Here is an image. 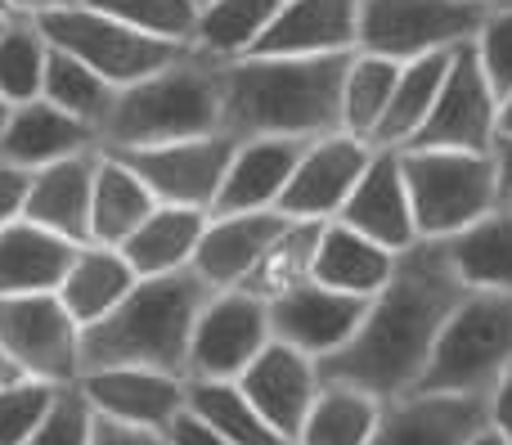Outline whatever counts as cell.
Returning a JSON list of instances; mask_svg holds the SVG:
<instances>
[{"label":"cell","mask_w":512,"mask_h":445,"mask_svg":"<svg viewBox=\"0 0 512 445\" xmlns=\"http://www.w3.org/2000/svg\"><path fill=\"white\" fill-rule=\"evenodd\" d=\"M463 297L468 288L450 270L445 248L418 239L396 257V270L369 302L355 338L328 360H319V383L351 387V392L373 396L378 405L409 396L423 378L445 320Z\"/></svg>","instance_id":"obj_1"},{"label":"cell","mask_w":512,"mask_h":445,"mask_svg":"<svg viewBox=\"0 0 512 445\" xmlns=\"http://www.w3.org/2000/svg\"><path fill=\"white\" fill-rule=\"evenodd\" d=\"M351 54L328 59L221 63L225 135L239 140H324L342 131V81Z\"/></svg>","instance_id":"obj_2"},{"label":"cell","mask_w":512,"mask_h":445,"mask_svg":"<svg viewBox=\"0 0 512 445\" xmlns=\"http://www.w3.org/2000/svg\"><path fill=\"white\" fill-rule=\"evenodd\" d=\"M212 288L194 275L140 279L108 320L81 329V374L90 369H158L185 378L189 338Z\"/></svg>","instance_id":"obj_3"},{"label":"cell","mask_w":512,"mask_h":445,"mask_svg":"<svg viewBox=\"0 0 512 445\" xmlns=\"http://www.w3.org/2000/svg\"><path fill=\"white\" fill-rule=\"evenodd\" d=\"M207 135H225L221 63L189 50L180 63L117 90L113 117L99 131V149L131 153L180 140H207Z\"/></svg>","instance_id":"obj_4"},{"label":"cell","mask_w":512,"mask_h":445,"mask_svg":"<svg viewBox=\"0 0 512 445\" xmlns=\"http://www.w3.org/2000/svg\"><path fill=\"white\" fill-rule=\"evenodd\" d=\"M400 176L414 207V230L423 243H445L504 207L499 171L490 153L400 149Z\"/></svg>","instance_id":"obj_5"},{"label":"cell","mask_w":512,"mask_h":445,"mask_svg":"<svg viewBox=\"0 0 512 445\" xmlns=\"http://www.w3.org/2000/svg\"><path fill=\"white\" fill-rule=\"evenodd\" d=\"M512 365V297L504 293H468L436 338L427 369L414 392L445 396H481L504 378Z\"/></svg>","instance_id":"obj_6"},{"label":"cell","mask_w":512,"mask_h":445,"mask_svg":"<svg viewBox=\"0 0 512 445\" xmlns=\"http://www.w3.org/2000/svg\"><path fill=\"white\" fill-rule=\"evenodd\" d=\"M490 9L495 5L486 0H360L355 54H373L405 68L427 54L472 45Z\"/></svg>","instance_id":"obj_7"},{"label":"cell","mask_w":512,"mask_h":445,"mask_svg":"<svg viewBox=\"0 0 512 445\" xmlns=\"http://www.w3.org/2000/svg\"><path fill=\"white\" fill-rule=\"evenodd\" d=\"M36 27H41V36H45L50 50L72 54V59L86 63L95 77H104L113 90L135 86V81L153 77V72L171 68V63H180L189 54L185 45L140 36V32H131L126 23H117V18L81 5V0H72V5L36 18Z\"/></svg>","instance_id":"obj_8"},{"label":"cell","mask_w":512,"mask_h":445,"mask_svg":"<svg viewBox=\"0 0 512 445\" xmlns=\"http://www.w3.org/2000/svg\"><path fill=\"white\" fill-rule=\"evenodd\" d=\"M0 351L18 378L50 387H77L81 378V329L54 293L0 297Z\"/></svg>","instance_id":"obj_9"},{"label":"cell","mask_w":512,"mask_h":445,"mask_svg":"<svg viewBox=\"0 0 512 445\" xmlns=\"http://www.w3.org/2000/svg\"><path fill=\"white\" fill-rule=\"evenodd\" d=\"M270 347V306L239 293H212L189 338V383H239L243 369Z\"/></svg>","instance_id":"obj_10"},{"label":"cell","mask_w":512,"mask_h":445,"mask_svg":"<svg viewBox=\"0 0 512 445\" xmlns=\"http://www.w3.org/2000/svg\"><path fill=\"white\" fill-rule=\"evenodd\" d=\"M499 140V99L490 90L486 72L472 45H459L450 72L441 81L427 122L405 149H450V153H490Z\"/></svg>","instance_id":"obj_11"},{"label":"cell","mask_w":512,"mask_h":445,"mask_svg":"<svg viewBox=\"0 0 512 445\" xmlns=\"http://www.w3.org/2000/svg\"><path fill=\"white\" fill-rule=\"evenodd\" d=\"M117 162L144 180L158 207H194V212H212L216 189L225 180V167L234 158L230 135H207V140H180L158 144V149H131L113 153Z\"/></svg>","instance_id":"obj_12"},{"label":"cell","mask_w":512,"mask_h":445,"mask_svg":"<svg viewBox=\"0 0 512 445\" xmlns=\"http://www.w3.org/2000/svg\"><path fill=\"white\" fill-rule=\"evenodd\" d=\"M369 158H373L369 144L346 131L310 140L274 212L288 216V221H315V225L337 221L342 203L351 198V189L360 185Z\"/></svg>","instance_id":"obj_13"},{"label":"cell","mask_w":512,"mask_h":445,"mask_svg":"<svg viewBox=\"0 0 512 445\" xmlns=\"http://www.w3.org/2000/svg\"><path fill=\"white\" fill-rule=\"evenodd\" d=\"M77 392L95 419L144 432H167L189 410V378L158 369H90L77 378Z\"/></svg>","instance_id":"obj_14"},{"label":"cell","mask_w":512,"mask_h":445,"mask_svg":"<svg viewBox=\"0 0 512 445\" xmlns=\"http://www.w3.org/2000/svg\"><path fill=\"white\" fill-rule=\"evenodd\" d=\"M364 311H369V302H360V297L333 293V288H319L315 279H306L292 293L270 302V338L319 365L355 338Z\"/></svg>","instance_id":"obj_15"},{"label":"cell","mask_w":512,"mask_h":445,"mask_svg":"<svg viewBox=\"0 0 512 445\" xmlns=\"http://www.w3.org/2000/svg\"><path fill=\"white\" fill-rule=\"evenodd\" d=\"M360 0H283L248 59H328L355 54Z\"/></svg>","instance_id":"obj_16"},{"label":"cell","mask_w":512,"mask_h":445,"mask_svg":"<svg viewBox=\"0 0 512 445\" xmlns=\"http://www.w3.org/2000/svg\"><path fill=\"white\" fill-rule=\"evenodd\" d=\"M319 387L324 383H319L315 360L301 356V351H292V347H283V342H274V338L239 378V392L248 396V401L256 405V414H261V419L270 423L288 445H297L301 423H306Z\"/></svg>","instance_id":"obj_17"},{"label":"cell","mask_w":512,"mask_h":445,"mask_svg":"<svg viewBox=\"0 0 512 445\" xmlns=\"http://www.w3.org/2000/svg\"><path fill=\"white\" fill-rule=\"evenodd\" d=\"M337 225L364 234L369 243L396 252V257L405 248H414L418 230H414V207H409L405 176H400V149H373L360 185L351 189V198L337 212Z\"/></svg>","instance_id":"obj_18"},{"label":"cell","mask_w":512,"mask_h":445,"mask_svg":"<svg viewBox=\"0 0 512 445\" xmlns=\"http://www.w3.org/2000/svg\"><path fill=\"white\" fill-rule=\"evenodd\" d=\"M486 428L490 419L481 396L409 392L400 401L382 405L378 432L369 445H468Z\"/></svg>","instance_id":"obj_19"},{"label":"cell","mask_w":512,"mask_h":445,"mask_svg":"<svg viewBox=\"0 0 512 445\" xmlns=\"http://www.w3.org/2000/svg\"><path fill=\"white\" fill-rule=\"evenodd\" d=\"M301 153H306L301 140H239L207 216L274 212L292 180V171H297Z\"/></svg>","instance_id":"obj_20"},{"label":"cell","mask_w":512,"mask_h":445,"mask_svg":"<svg viewBox=\"0 0 512 445\" xmlns=\"http://www.w3.org/2000/svg\"><path fill=\"white\" fill-rule=\"evenodd\" d=\"M283 230L279 212H243V216H207V230L198 239V252L189 261L198 279L212 293H230L243 288V279L256 270L274 234Z\"/></svg>","instance_id":"obj_21"},{"label":"cell","mask_w":512,"mask_h":445,"mask_svg":"<svg viewBox=\"0 0 512 445\" xmlns=\"http://www.w3.org/2000/svg\"><path fill=\"white\" fill-rule=\"evenodd\" d=\"M95 167H99V153H81V158H63L54 167L32 171L27 176V198H23V221L59 234L72 248H86Z\"/></svg>","instance_id":"obj_22"},{"label":"cell","mask_w":512,"mask_h":445,"mask_svg":"<svg viewBox=\"0 0 512 445\" xmlns=\"http://www.w3.org/2000/svg\"><path fill=\"white\" fill-rule=\"evenodd\" d=\"M81 153H99V131H90L77 117L59 113L45 99L14 108L5 135H0V162L27 171V176L41 167H54L63 158H81Z\"/></svg>","instance_id":"obj_23"},{"label":"cell","mask_w":512,"mask_h":445,"mask_svg":"<svg viewBox=\"0 0 512 445\" xmlns=\"http://www.w3.org/2000/svg\"><path fill=\"white\" fill-rule=\"evenodd\" d=\"M391 270H396V252L369 243L364 234L346 230L337 221H328L319 230V248H315V261H310V279L319 288L373 302L382 293V284L391 279Z\"/></svg>","instance_id":"obj_24"},{"label":"cell","mask_w":512,"mask_h":445,"mask_svg":"<svg viewBox=\"0 0 512 445\" xmlns=\"http://www.w3.org/2000/svg\"><path fill=\"white\" fill-rule=\"evenodd\" d=\"M72 257H77V248L68 239L18 216L14 225L0 230V297L54 293L68 275Z\"/></svg>","instance_id":"obj_25"},{"label":"cell","mask_w":512,"mask_h":445,"mask_svg":"<svg viewBox=\"0 0 512 445\" xmlns=\"http://www.w3.org/2000/svg\"><path fill=\"white\" fill-rule=\"evenodd\" d=\"M135 284H140V279L126 266L122 252L86 243V248H77V257H72L63 284L54 288V297H59L63 311L77 320V329H90V324L108 320V315L126 302V293H131Z\"/></svg>","instance_id":"obj_26"},{"label":"cell","mask_w":512,"mask_h":445,"mask_svg":"<svg viewBox=\"0 0 512 445\" xmlns=\"http://www.w3.org/2000/svg\"><path fill=\"white\" fill-rule=\"evenodd\" d=\"M203 230H207V212H194V207H153L149 221L117 252H122L126 266L135 270V279L180 275V270H189V261H194Z\"/></svg>","instance_id":"obj_27"},{"label":"cell","mask_w":512,"mask_h":445,"mask_svg":"<svg viewBox=\"0 0 512 445\" xmlns=\"http://www.w3.org/2000/svg\"><path fill=\"white\" fill-rule=\"evenodd\" d=\"M450 270L459 275V284L468 293H504L512 297V207H495L490 216H481L477 225H468L463 234L441 243Z\"/></svg>","instance_id":"obj_28"},{"label":"cell","mask_w":512,"mask_h":445,"mask_svg":"<svg viewBox=\"0 0 512 445\" xmlns=\"http://www.w3.org/2000/svg\"><path fill=\"white\" fill-rule=\"evenodd\" d=\"M153 194L144 189V180L135 176L126 162H117L113 153L99 149L95 185H90V243L99 248H122L153 212Z\"/></svg>","instance_id":"obj_29"},{"label":"cell","mask_w":512,"mask_h":445,"mask_svg":"<svg viewBox=\"0 0 512 445\" xmlns=\"http://www.w3.org/2000/svg\"><path fill=\"white\" fill-rule=\"evenodd\" d=\"M283 0H203L198 5V27L189 50L203 54L212 63H234L248 59L252 45L279 14Z\"/></svg>","instance_id":"obj_30"},{"label":"cell","mask_w":512,"mask_h":445,"mask_svg":"<svg viewBox=\"0 0 512 445\" xmlns=\"http://www.w3.org/2000/svg\"><path fill=\"white\" fill-rule=\"evenodd\" d=\"M450 59H454V50L427 54V59H414L400 68L396 90H391V104H387V113H382L378 131H373L369 149H405V144L414 140L418 126H423L427 113H432L436 95H441V81H445V72H450Z\"/></svg>","instance_id":"obj_31"},{"label":"cell","mask_w":512,"mask_h":445,"mask_svg":"<svg viewBox=\"0 0 512 445\" xmlns=\"http://www.w3.org/2000/svg\"><path fill=\"white\" fill-rule=\"evenodd\" d=\"M319 230H324V225L288 221V216H283V230L274 234V243L265 248V257L256 261L252 275L243 279L239 293H248V297H256V302L270 306L274 297H283L297 284H306L310 261H315V248H319Z\"/></svg>","instance_id":"obj_32"},{"label":"cell","mask_w":512,"mask_h":445,"mask_svg":"<svg viewBox=\"0 0 512 445\" xmlns=\"http://www.w3.org/2000/svg\"><path fill=\"white\" fill-rule=\"evenodd\" d=\"M382 405L351 387H319L297 445H369Z\"/></svg>","instance_id":"obj_33"},{"label":"cell","mask_w":512,"mask_h":445,"mask_svg":"<svg viewBox=\"0 0 512 445\" xmlns=\"http://www.w3.org/2000/svg\"><path fill=\"white\" fill-rule=\"evenodd\" d=\"M41 99H45V104H54L59 113H68V117H77V122H86L90 131H104V122L113 117L117 90L108 86L104 77H95L86 63H77L72 54L50 50Z\"/></svg>","instance_id":"obj_34"},{"label":"cell","mask_w":512,"mask_h":445,"mask_svg":"<svg viewBox=\"0 0 512 445\" xmlns=\"http://www.w3.org/2000/svg\"><path fill=\"white\" fill-rule=\"evenodd\" d=\"M189 414L203 419L212 432H221L230 445H288L256 414L239 383H189Z\"/></svg>","instance_id":"obj_35"},{"label":"cell","mask_w":512,"mask_h":445,"mask_svg":"<svg viewBox=\"0 0 512 445\" xmlns=\"http://www.w3.org/2000/svg\"><path fill=\"white\" fill-rule=\"evenodd\" d=\"M45 63H50V45H45L41 27L32 18H9L0 27V99L9 108L41 99Z\"/></svg>","instance_id":"obj_36"},{"label":"cell","mask_w":512,"mask_h":445,"mask_svg":"<svg viewBox=\"0 0 512 445\" xmlns=\"http://www.w3.org/2000/svg\"><path fill=\"white\" fill-rule=\"evenodd\" d=\"M400 63L373 59V54H351V68L342 81V131L355 140L369 144L378 131L382 113L391 104V90H396Z\"/></svg>","instance_id":"obj_37"},{"label":"cell","mask_w":512,"mask_h":445,"mask_svg":"<svg viewBox=\"0 0 512 445\" xmlns=\"http://www.w3.org/2000/svg\"><path fill=\"white\" fill-rule=\"evenodd\" d=\"M81 5L99 9V14L126 23L131 32L153 36V41H171V45H194V27H198V0H81Z\"/></svg>","instance_id":"obj_38"},{"label":"cell","mask_w":512,"mask_h":445,"mask_svg":"<svg viewBox=\"0 0 512 445\" xmlns=\"http://www.w3.org/2000/svg\"><path fill=\"white\" fill-rule=\"evenodd\" d=\"M59 392L63 387L36 383V378H14V383L0 387V445H27V437L45 423Z\"/></svg>","instance_id":"obj_39"},{"label":"cell","mask_w":512,"mask_h":445,"mask_svg":"<svg viewBox=\"0 0 512 445\" xmlns=\"http://www.w3.org/2000/svg\"><path fill=\"white\" fill-rule=\"evenodd\" d=\"M472 50H477V63H481V72H486L495 99L504 104V99L512 95V0L490 9V18L477 32Z\"/></svg>","instance_id":"obj_40"},{"label":"cell","mask_w":512,"mask_h":445,"mask_svg":"<svg viewBox=\"0 0 512 445\" xmlns=\"http://www.w3.org/2000/svg\"><path fill=\"white\" fill-rule=\"evenodd\" d=\"M90 423H95V414H90L86 396L77 387H63L45 423L27 437V445H90Z\"/></svg>","instance_id":"obj_41"},{"label":"cell","mask_w":512,"mask_h":445,"mask_svg":"<svg viewBox=\"0 0 512 445\" xmlns=\"http://www.w3.org/2000/svg\"><path fill=\"white\" fill-rule=\"evenodd\" d=\"M23 198H27V171L0 162V230L23 216Z\"/></svg>","instance_id":"obj_42"},{"label":"cell","mask_w":512,"mask_h":445,"mask_svg":"<svg viewBox=\"0 0 512 445\" xmlns=\"http://www.w3.org/2000/svg\"><path fill=\"white\" fill-rule=\"evenodd\" d=\"M90 445H167V437H162V432L122 428V423L95 419V423H90Z\"/></svg>","instance_id":"obj_43"},{"label":"cell","mask_w":512,"mask_h":445,"mask_svg":"<svg viewBox=\"0 0 512 445\" xmlns=\"http://www.w3.org/2000/svg\"><path fill=\"white\" fill-rule=\"evenodd\" d=\"M486 419H490V428H495L499 437L512 445V365L504 369V378L490 387V396H486Z\"/></svg>","instance_id":"obj_44"},{"label":"cell","mask_w":512,"mask_h":445,"mask_svg":"<svg viewBox=\"0 0 512 445\" xmlns=\"http://www.w3.org/2000/svg\"><path fill=\"white\" fill-rule=\"evenodd\" d=\"M162 437H167V445H230V441L221 437V432H212L203 419H194L189 410L180 414V419L171 423V428L162 432Z\"/></svg>","instance_id":"obj_45"},{"label":"cell","mask_w":512,"mask_h":445,"mask_svg":"<svg viewBox=\"0 0 512 445\" xmlns=\"http://www.w3.org/2000/svg\"><path fill=\"white\" fill-rule=\"evenodd\" d=\"M490 158H495V171H499V198L512 203V135H499Z\"/></svg>","instance_id":"obj_46"},{"label":"cell","mask_w":512,"mask_h":445,"mask_svg":"<svg viewBox=\"0 0 512 445\" xmlns=\"http://www.w3.org/2000/svg\"><path fill=\"white\" fill-rule=\"evenodd\" d=\"M63 5H72V0H9V14L14 18H45V14H54V9H63Z\"/></svg>","instance_id":"obj_47"},{"label":"cell","mask_w":512,"mask_h":445,"mask_svg":"<svg viewBox=\"0 0 512 445\" xmlns=\"http://www.w3.org/2000/svg\"><path fill=\"white\" fill-rule=\"evenodd\" d=\"M499 135H512V95L499 104Z\"/></svg>","instance_id":"obj_48"},{"label":"cell","mask_w":512,"mask_h":445,"mask_svg":"<svg viewBox=\"0 0 512 445\" xmlns=\"http://www.w3.org/2000/svg\"><path fill=\"white\" fill-rule=\"evenodd\" d=\"M468 445H508L504 437H499V432L495 428H486V432H477V437H472Z\"/></svg>","instance_id":"obj_49"},{"label":"cell","mask_w":512,"mask_h":445,"mask_svg":"<svg viewBox=\"0 0 512 445\" xmlns=\"http://www.w3.org/2000/svg\"><path fill=\"white\" fill-rule=\"evenodd\" d=\"M14 378H18V369L9 365V360H5V351H0V387H5V383H14Z\"/></svg>","instance_id":"obj_50"},{"label":"cell","mask_w":512,"mask_h":445,"mask_svg":"<svg viewBox=\"0 0 512 445\" xmlns=\"http://www.w3.org/2000/svg\"><path fill=\"white\" fill-rule=\"evenodd\" d=\"M9 113H14V108H9L5 99H0V135H5V126H9Z\"/></svg>","instance_id":"obj_51"},{"label":"cell","mask_w":512,"mask_h":445,"mask_svg":"<svg viewBox=\"0 0 512 445\" xmlns=\"http://www.w3.org/2000/svg\"><path fill=\"white\" fill-rule=\"evenodd\" d=\"M9 18H14L9 14V0H0V23H9Z\"/></svg>","instance_id":"obj_52"},{"label":"cell","mask_w":512,"mask_h":445,"mask_svg":"<svg viewBox=\"0 0 512 445\" xmlns=\"http://www.w3.org/2000/svg\"><path fill=\"white\" fill-rule=\"evenodd\" d=\"M486 5H504V0H486Z\"/></svg>","instance_id":"obj_53"},{"label":"cell","mask_w":512,"mask_h":445,"mask_svg":"<svg viewBox=\"0 0 512 445\" xmlns=\"http://www.w3.org/2000/svg\"><path fill=\"white\" fill-rule=\"evenodd\" d=\"M198 5H203V0H198Z\"/></svg>","instance_id":"obj_54"},{"label":"cell","mask_w":512,"mask_h":445,"mask_svg":"<svg viewBox=\"0 0 512 445\" xmlns=\"http://www.w3.org/2000/svg\"><path fill=\"white\" fill-rule=\"evenodd\" d=\"M0 27H5V23H0Z\"/></svg>","instance_id":"obj_55"},{"label":"cell","mask_w":512,"mask_h":445,"mask_svg":"<svg viewBox=\"0 0 512 445\" xmlns=\"http://www.w3.org/2000/svg\"><path fill=\"white\" fill-rule=\"evenodd\" d=\"M508 207H512V203H508Z\"/></svg>","instance_id":"obj_56"}]
</instances>
